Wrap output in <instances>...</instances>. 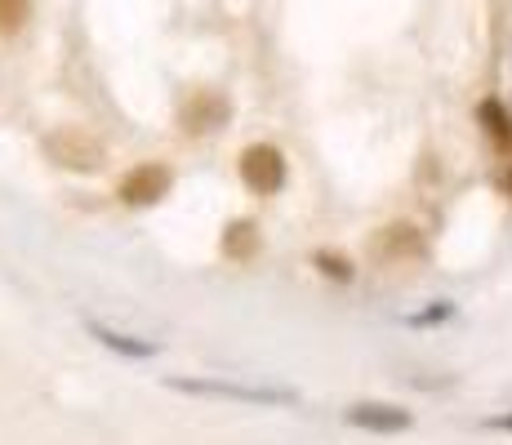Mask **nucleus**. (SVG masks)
<instances>
[{"label": "nucleus", "instance_id": "1", "mask_svg": "<svg viewBox=\"0 0 512 445\" xmlns=\"http://www.w3.org/2000/svg\"><path fill=\"white\" fill-rule=\"evenodd\" d=\"M165 388L183 392V397H210V401H241V405H299V388H285V383H245V379H210V374H174L165 379Z\"/></svg>", "mask_w": 512, "mask_h": 445}, {"label": "nucleus", "instance_id": "2", "mask_svg": "<svg viewBox=\"0 0 512 445\" xmlns=\"http://www.w3.org/2000/svg\"><path fill=\"white\" fill-rule=\"evenodd\" d=\"M41 147H45V156L58 165V170H72V174H94V170H103V161H107V147L98 143L94 134L72 130V125L45 134Z\"/></svg>", "mask_w": 512, "mask_h": 445}, {"label": "nucleus", "instance_id": "3", "mask_svg": "<svg viewBox=\"0 0 512 445\" xmlns=\"http://www.w3.org/2000/svg\"><path fill=\"white\" fill-rule=\"evenodd\" d=\"M236 170H241V183L250 187V192L272 196L285 183V156L272 143H254V147H245V152H241Z\"/></svg>", "mask_w": 512, "mask_h": 445}, {"label": "nucleus", "instance_id": "4", "mask_svg": "<svg viewBox=\"0 0 512 445\" xmlns=\"http://www.w3.org/2000/svg\"><path fill=\"white\" fill-rule=\"evenodd\" d=\"M343 423L361 432H379V437H392V432H406L415 423V414L406 405H392V401H357L343 410Z\"/></svg>", "mask_w": 512, "mask_h": 445}, {"label": "nucleus", "instance_id": "5", "mask_svg": "<svg viewBox=\"0 0 512 445\" xmlns=\"http://www.w3.org/2000/svg\"><path fill=\"white\" fill-rule=\"evenodd\" d=\"M170 170L161 161H147V165H134L130 174L121 178V201L125 205H156L165 192H170Z\"/></svg>", "mask_w": 512, "mask_h": 445}, {"label": "nucleus", "instance_id": "6", "mask_svg": "<svg viewBox=\"0 0 512 445\" xmlns=\"http://www.w3.org/2000/svg\"><path fill=\"white\" fill-rule=\"evenodd\" d=\"M232 116L228 98L219 94V89H196L192 98L183 103V125L187 134H205V130H223Z\"/></svg>", "mask_w": 512, "mask_h": 445}, {"label": "nucleus", "instance_id": "7", "mask_svg": "<svg viewBox=\"0 0 512 445\" xmlns=\"http://www.w3.org/2000/svg\"><path fill=\"white\" fill-rule=\"evenodd\" d=\"M85 334L98 343V348H107V352H121V356H156L161 352V343L156 339H143V334H130V330H116V325H107V321H85Z\"/></svg>", "mask_w": 512, "mask_h": 445}, {"label": "nucleus", "instance_id": "8", "mask_svg": "<svg viewBox=\"0 0 512 445\" xmlns=\"http://www.w3.org/2000/svg\"><path fill=\"white\" fill-rule=\"evenodd\" d=\"M259 250V236H254V223H232L228 236H223V254L228 259H250Z\"/></svg>", "mask_w": 512, "mask_h": 445}, {"label": "nucleus", "instance_id": "9", "mask_svg": "<svg viewBox=\"0 0 512 445\" xmlns=\"http://www.w3.org/2000/svg\"><path fill=\"white\" fill-rule=\"evenodd\" d=\"M415 245H419V236L410 232V227H388V232L374 241V254H379V259H397V254L415 250Z\"/></svg>", "mask_w": 512, "mask_h": 445}, {"label": "nucleus", "instance_id": "10", "mask_svg": "<svg viewBox=\"0 0 512 445\" xmlns=\"http://www.w3.org/2000/svg\"><path fill=\"white\" fill-rule=\"evenodd\" d=\"M481 121H486V134L495 138V143H512V121H508V112H504V103H481Z\"/></svg>", "mask_w": 512, "mask_h": 445}, {"label": "nucleus", "instance_id": "11", "mask_svg": "<svg viewBox=\"0 0 512 445\" xmlns=\"http://www.w3.org/2000/svg\"><path fill=\"white\" fill-rule=\"evenodd\" d=\"M27 18V0H0V32H14Z\"/></svg>", "mask_w": 512, "mask_h": 445}, {"label": "nucleus", "instance_id": "12", "mask_svg": "<svg viewBox=\"0 0 512 445\" xmlns=\"http://www.w3.org/2000/svg\"><path fill=\"white\" fill-rule=\"evenodd\" d=\"M317 263L326 267V276H334V281H348V276H352V263H348V259H339V254H330V250H321V254H317Z\"/></svg>", "mask_w": 512, "mask_h": 445}]
</instances>
